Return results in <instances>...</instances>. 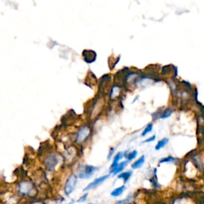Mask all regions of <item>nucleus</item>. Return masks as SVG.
<instances>
[{
  "label": "nucleus",
  "instance_id": "f257e3e1",
  "mask_svg": "<svg viewBox=\"0 0 204 204\" xmlns=\"http://www.w3.org/2000/svg\"><path fill=\"white\" fill-rule=\"evenodd\" d=\"M16 194L20 199H32L37 195V188L35 183L29 179L20 180L15 187Z\"/></svg>",
  "mask_w": 204,
  "mask_h": 204
},
{
  "label": "nucleus",
  "instance_id": "f03ea898",
  "mask_svg": "<svg viewBox=\"0 0 204 204\" xmlns=\"http://www.w3.org/2000/svg\"><path fill=\"white\" fill-rule=\"evenodd\" d=\"M112 78L110 74H105L101 77L98 83V93L100 96L105 97L110 93L112 88Z\"/></svg>",
  "mask_w": 204,
  "mask_h": 204
},
{
  "label": "nucleus",
  "instance_id": "7ed1b4c3",
  "mask_svg": "<svg viewBox=\"0 0 204 204\" xmlns=\"http://www.w3.org/2000/svg\"><path fill=\"white\" fill-rule=\"evenodd\" d=\"M98 170L99 168L93 165L81 164L77 170V175L81 179H89Z\"/></svg>",
  "mask_w": 204,
  "mask_h": 204
},
{
  "label": "nucleus",
  "instance_id": "20e7f679",
  "mask_svg": "<svg viewBox=\"0 0 204 204\" xmlns=\"http://www.w3.org/2000/svg\"><path fill=\"white\" fill-rule=\"evenodd\" d=\"M78 177L77 174L72 173L68 176L63 187V192L65 195L69 196L74 192V190L76 189V187L78 185Z\"/></svg>",
  "mask_w": 204,
  "mask_h": 204
},
{
  "label": "nucleus",
  "instance_id": "39448f33",
  "mask_svg": "<svg viewBox=\"0 0 204 204\" xmlns=\"http://www.w3.org/2000/svg\"><path fill=\"white\" fill-rule=\"evenodd\" d=\"M92 132V128L89 125H83L78 129V132L75 134V143L78 145H81L85 142L86 140L90 136Z\"/></svg>",
  "mask_w": 204,
  "mask_h": 204
},
{
  "label": "nucleus",
  "instance_id": "423d86ee",
  "mask_svg": "<svg viewBox=\"0 0 204 204\" xmlns=\"http://www.w3.org/2000/svg\"><path fill=\"white\" fill-rule=\"evenodd\" d=\"M59 157L57 154L50 153L45 155V157L44 158L43 164L48 172H53L59 164Z\"/></svg>",
  "mask_w": 204,
  "mask_h": 204
},
{
  "label": "nucleus",
  "instance_id": "0eeeda50",
  "mask_svg": "<svg viewBox=\"0 0 204 204\" xmlns=\"http://www.w3.org/2000/svg\"><path fill=\"white\" fill-rule=\"evenodd\" d=\"M109 176H110V175L108 174V175H102V176H101V177L97 178V179H94L93 182H91L89 184L87 185V186L85 187V188H84L83 191L85 192H89V191H90V190L97 187L100 186L101 183H103L105 182V181L107 179H108V178H109Z\"/></svg>",
  "mask_w": 204,
  "mask_h": 204
},
{
  "label": "nucleus",
  "instance_id": "6e6552de",
  "mask_svg": "<svg viewBox=\"0 0 204 204\" xmlns=\"http://www.w3.org/2000/svg\"><path fill=\"white\" fill-rule=\"evenodd\" d=\"M82 57L87 64H92L96 61L97 53L92 50H85L82 52Z\"/></svg>",
  "mask_w": 204,
  "mask_h": 204
},
{
  "label": "nucleus",
  "instance_id": "1a4fd4ad",
  "mask_svg": "<svg viewBox=\"0 0 204 204\" xmlns=\"http://www.w3.org/2000/svg\"><path fill=\"white\" fill-rule=\"evenodd\" d=\"M97 83V78H96L95 74L91 72V71H89L88 74H87L86 78H85V84L88 85V86L93 87L96 85Z\"/></svg>",
  "mask_w": 204,
  "mask_h": 204
},
{
  "label": "nucleus",
  "instance_id": "9d476101",
  "mask_svg": "<svg viewBox=\"0 0 204 204\" xmlns=\"http://www.w3.org/2000/svg\"><path fill=\"white\" fill-rule=\"evenodd\" d=\"M128 161H123V162L121 163H119V164L117 165V166L115 168H114L112 171H111L110 174H112L113 175H118V174H121V172L123 171L124 169H125V168L126 167V165L128 164Z\"/></svg>",
  "mask_w": 204,
  "mask_h": 204
},
{
  "label": "nucleus",
  "instance_id": "9b49d317",
  "mask_svg": "<svg viewBox=\"0 0 204 204\" xmlns=\"http://www.w3.org/2000/svg\"><path fill=\"white\" fill-rule=\"evenodd\" d=\"M125 188H126V187H125V185H122V186L119 187L115 188V189H114L113 191L111 192L110 195H112V197H119V196H121V195L123 194V192L125 191Z\"/></svg>",
  "mask_w": 204,
  "mask_h": 204
},
{
  "label": "nucleus",
  "instance_id": "f8f14e48",
  "mask_svg": "<svg viewBox=\"0 0 204 204\" xmlns=\"http://www.w3.org/2000/svg\"><path fill=\"white\" fill-rule=\"evenodd\" d=\"M132 171H128V172H122V173L119 174L117 176V178L118 179H123L124 183H127L128 181V179H130V177L132 176Z\"/></svg>",
  "mask_w": 204,
  "mask_h": 204
},
{
  "label": "nucleus",
  "instance_id": "ddd939ff",
  "mask_svg": "<svg viewBox=\"0 0 204 204\" xmlns=\"http://www.w3.org/2000/svg\"><path fill=\"white\" fill-rule=\"evenodd\" d=\"M145 155H142L140 159H138L137 160L135 161L132 164V169H138V168H141L142 165L145 164Z\"/></svg>",
  "mask_w": 204,
  "mask_h": 204
},
{
  "label": "nucleus",
  "instance_id": "4468645a",
  "mask_svg": "<svg viewBox=\"0 0 204 204\" xmlns=\"http://www.w3.org/2000/svg\"><path fill=\"white\" fill-rule=\"evenodd\" d=\"M168 138H164L163 140H159V142H158L157 145H156V146H155V150H159V149L163 148L165 145H167V144H168Z\"/></svg>",
  "mask_w": 204,
  "mask_h": 204
},
{
  "label": "nucleus",
  "instance_id": "2eb2a0df",
  "mask_svg": "<svg viewBox=\"0 0 204 204\" xmlns=\"http://www.w3.org/2000/svg\"><path fill=\"white\" fill-rule=\"evenodd\" d=\"M132 200V195H128V196L127 197V198H125V199L116 201L114 204H129Z\"/></svg>",
  "mask_w": 204,
  "mask_h": 204
},
{
  "label": "nucleus",
  "instance_id": "dca6fc26",
  "mask_svg": "<svg viewBox=\"0 0 204 204\" xmlns=\"http://www.w3.org/2000/svg\"><path fill=\"white\" fill-rule=\"evenodd\" d=\"M136 155H137V151H132L130 153H128V155H126L127 158V161H131L132 159H135L136 157Z\"/></svg>",
  "mask_w": 204,
  "mask_h": 204
},
{
  "label": "nucleus",
  "instance_id": "f3484780",
  "mask_svg": "<svg viewBox=\"0 0 204 204\" xmlns=\"http://www.w3.org/2000/svg\"><path fill=\"white\" fill-rule=\"evenodd\" d=\"M152 128H153V125H152V124H148V125H147L146 128H145V130L143 131L142 135H142V136H145L147 134L149 133L150 132H152Z\"/></svg>",
  "mask_w": 204,
  "mask_h": 204
},
{
  "label": "nucleus",
  "instance_id": "a211bd4d",
  "mask_svg": "<svg viewBox=\"0 0 204 204\" xmlns=\"http://www.w3.org/2000/svg\"><path fill=\"white\" fill-rule=\"evenodd\" d=\"M172 112H173V110H172V109H171V108H168V109H166L164 112H162L161 118H163V119H165V118L169 117L172 114Z\"/></svg>",
  "mask_w": 204,
  "mask_h": 204
},
{
  "label": "nucleus",
  "instance_id": "6ab92c4d",
  "mask_svg": "<svg viewBox=\"0 0 204 204\" xmlns=\"http://www.w3.org/2000/svg\"><path fill=\"white\" fill-rule=\"evenodd\" d=\"M88 196H89V194L87 193H85L83 195H81V197H80L79 199H78V202H86L87 199H88Z\"/></svg>",
  "mask_w": 204,
  "mask_h": 204
},
{
  "label": "nucleus",
  "instance_id": "aec40b11",
  "mask_svg": "<svg viewBox=\"0 0 204 204\" xmlns=\"http://www.w3.org/2000/svg\"><path fill=\"white\" fill-rule=\"evenodd\" d=\"M175 160V158L172 157V156H168V157L167 158H164V159H161L160 161H159V163H165V162H174V161Z\"/></svg>",
  "mask_w": 204,
  "mask_h": 204
},
{
  "label": "nucleus",
  "instance_id": "412c9836",
  "mask_svg": "<svg viewBox=\"0 0 204 204\" xmlns=\"http://www.w3.org/2000/svg\"><path fill=\"white\" fill-rule=\"evenodd\" d=\"M114 151H115V149H114L113 148H110V150H109V152H108V159H110L111 158H112V155H113L114 153Z\"/></svg>",
  "mask_w": 204,
  "mask_h": 204
},
{
  "label": "nucleus",
  "instance_id": "4be33fe9",
  "mask_svg": "<svg viewBox=\"0 0 204 204\" xmlns=\"http://www.w3.org/2000/svg\"><path fill=\"white\" fill-rule=\"evenodd\" d=\"M155 140V135H153V136H151L150 138H148V139H147L145 141V143H149V142H152V141Z\"/></svg>",
  "mask_w": 204,
  "mask_h": 204
},
{
  "label": "nucleus",
  "instance_id": "5701e85b",
  "mask_svg": "<svg viewBox=\"0 0 204 204\" xmlns=\"http://www.w3.org/2000/svg\"><path fill=\"white\" fill-rule=\"evenodd\" d=\"M67 204H74V201H72V202H68V203H67Z\"/></svg>",
  "mask_w": 204,
  "mask_h": 204
},
{
  "label": "nucleus",
  "instance_id": "b1692460",
  "mask_svg": "<svg viewBox=\"0 0 204 204\" xmlns=\"http://www.w3.org/2000/svg\"><path fill=\"white\" fill-rule=\"evenodd\" d=\"M42 204H48V203H46V202H42Z\"/></svg>",
  "mask_w": 204,
  "mask_h": 204
},
{
  "label": "nucleus",
  "instance_id": "393cba45",
  "mask_svg": "<svg viewBox=\"0 0 204 204\" xmlns=\"http://www.w3.org/2000/svg\"><path fill=\"white\" fill-rule=\"evenodd\" d=\"M88 204H93V203H92V202H89V203H88Z\"/></svg>",
  "mask_w": 204,
  "mask_h": 204
}]
</instances>
